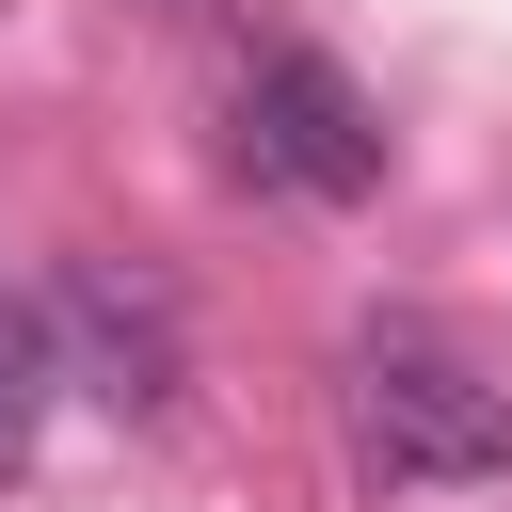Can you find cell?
<instances>
[{
  "mask_svg": "<svg viewBox=\"0 0 512 512\" xmlns=\"http://www.w3.org/2000/svg\"><path fill=\"white\" fill-rule=\"evenodd\" d=\"M48 400H64V352H48V304H0V480L32 464Z\"/></svg>",
  "mask_w": 512,
  "mask_h": 512,
  "instance_id": "obj_4",
  "label": "cell"
},
{
  "mask_svg": "<svg viewBox=\"0 0 512 512\" xmlns=\"http://www.w3.org/2000/svg\"><path fill=\"white\" fill-rule=\"evenodd\" d=\"M48 352H64L96 400H128V416H144V400L176 384V304H160V288H128V272L96 256V272H64V304H48Z\"/></svg>",
  "mask_w": 512,
  "mask_h": 512,
  "instance_id": "obj_3",
  "label": "cell"
},
{
  "mask_svg": "<svg viewBox=\"0 0 512 512\" xmlns=\"http://www.w3.org/2000/svg\"><path fill=\"white\" fill-rule=\"evenodd\" d=\"M336 416H352V464H368V480H416V496L512 480V400H496V384H480L448 336H416V320L352 336V368H336Z\"/></svg>",
  "mask_w": 512,
  "mask_h": 512,
  "instance_id": "obj_1",
  "label": "cell"
},
{
  "mask_svg": "<svg viewBox=\"0 0 512 512\" xmlns=\"http://www.w3.org/2000/svg\"><path fill=\"white\" fill-rule=\"evenodd\" d=\"M240 160L288 176V192H320V208H352V192H384V112H368L320 48H272V64L240 80Z\"/></svg>",
  "mask_w": 512,
  "mask_h": 512,
  "instance_id": "obj_2",
  "label": "cell"
}]
</instances>
